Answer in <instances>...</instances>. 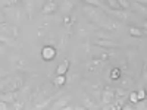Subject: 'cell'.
I'll return each instance as SVG.
<instances>
[{
  "label": "cell",
  "instance_id": "1",
  "mask_svg": "<svg viewBox=\"0 0 147 110\" xmlns=\"http://www.w3.org/2000/svg\"><path fill=\"white\" fill-rule=\"evenodd\" d=\"M24 84V79L21 76H5L0 79V93L6 91H18Z\"/></svg>",
  "mask_w": 147,
  "mask_h": 110
},
{
  "label": "cell",
  "instance_id": "2",
  "mask_svg": "<svg viewBox=\"0 0 147 110\" xmlns=\"http://www.w3.org/2000/svg\"><path fill=\"white\" fill-rule=\"evenodd\" d=\"M115 90L113 87H105L100 93V104L106 106V104H110L113 100H115Z\"/></svg>",
  "mask_w": 147,
  "mask_h": 110
},
{
  "label": "cell",
  "instance_id": "3",
  "mask_svg": "<svg viewBox=\"0 0 147 110\" xmlns=\"http://www.w3.org/2000/svg\"><path fill=\"white\" fill-rule=\"evenodd\" d=\"M0 32L3 35H7V37H12V38H18V34H19V30L16 27H10L9 23H6L5 21L0 22Z\"/></svg>",
  "mask_w": 147,
  "mask_h": 110
},
{
  "label": "cell",
  "instance_id": "4",
  "mask_svg": "<svg viewBox=\"0 0 147 110\" xmlns=\"http://www.w3.org/2000/svg\"><path fill=\"white\" fill-rule=\"evenodd\" d=\"M103 68H105V60H102V59L90 60V62H87V65H85V69H87L88 73H90V72H91V73L100 72Z\"/></svg>",
  "mask_w": 147,
  "mask_h": 110
},
{
  "label": "cell",
  "instance_id": "5",
  "mask_svg": "<svg viewBox=\"0 0 147 110\" xmlns=\"http://www.w3.org/2000/svg\"><path fill=\"white\" fill-rule=\"evenodd\" d=\"M56 54H57L56 47H53V46H44L41 48V59L46 60V62H52L56 57Z\"/></svg>",
  "mask_w": 147,
  "mask_h": 110
},
{
  "label": "cell",
  "instance_id": "6",
  "mask_svg": "<svg viewBox=\"0 0 147 110\" xmlns=\"http://www.w3.org/2000/svg\"><path fill=\"white\" fill-rule=\"evenodd\" d=\"M56 10H57L56 0H47V2L43 5V7H41V13L44 16H49V15H53Z\"/></svg>",
  "mask_w": 147,
  "mask_h": 110
},
{
  "label": "cell",
  "instance_id": "7",
  "mask_svg": "<svg viewBox=\"0 0 147 110\" xmlns=\"http://www.w3.org/2000/svg\"><path fill=\"white\" fill-rule=\"evenodd\" d=\"M19 99V94L16 91H6V93H2L0 94V100H3L6 103H13Z\"/></svg>",
  "mask_w": 147,
  "mask_h": 110
},
{
  "label": "cell",
  "instance_id": "8",
  "mask_svg": "<svg viewBox=\"0 0 147 110\" xmlns=\"http://www.w3.org/2000/svg\"><path fill=\"white\" fill-rule=\"evenodd\" d=\"M71 66V60L69 59H63L62 62L59 63V66L56 68V75H66Z\"/></svg>",
  "mask_w": 147,
  "mask_h": 110
},
{
  "label": "cell",
  "instance_id": "9",
  "mask_svg": "<svg viewBox=\"0 0 147 110\" xmlns=\"http://www.w3.org/2000/svg\"><path fill=\"white\" fill-rule=\"evenodd\" d=\"M99 9H100V7H96V6L88 5V6H84V7H82V12H84L87 16H90V18H97V16H99V13H100Z\"/></svg>",
  "mask_w": 147,
  "mask_h": 110
},
{
  "label": "cell",
  "instance_id": "10",
  "mask_svg": "<svg viewBox=\"0 0 147 110\" xmlns=\"http://www.w3.org/2000/svg\"><path fill=\"white\" fill-rule=\"evenodd\" d=\"M93 44L97 46V47H106V48H112V47H116L118 46L116 43L110 41V40H94Z\"/></svg>",
  "mask_w": 147,
  "mask_h": 110
},
{
  "label": "cell",
  "instance_id": "11",
  "mask_svg": "<svg viewBox=\"0 0 147 110\" xmlns=\"http://www.w3.org/2000/svg\"><path fill=\"white\" fill-rule=\"evenodd\" d=\"M69 100H71V97L66 95V97H63V99H60L59 101H56V103L52 106V109H56V110H57V109H63L65 106H68V101H69Z\"/></svg>",
  "mask_w": 147,
  "mask_h": 110
},
{
  "label": "cell",
  "instance_id": "12",
  "mask_svg": "<svg viewBox=\"0 0 147 110\" xmlns=\"http://www.w3.org/2000/svg\"><path fill=\"white\" fill-rule=\"evenodd\" d=\"M0 43H3L5 46H16V40L15 38L7 37V35H3V34H0Z\"/></svg>",
  "mask_w": 147,
  "mask_h": 110
},
{
  "label": "cell",
  "instance_id": "13",
  "mask_svg": "<svg viewBox=\"0 0 147 110\" xmlns=\"http://www.w3.org/2000/svg\"><path fill=\"white\" fill-rule=\"evenodd\" d=\"M121 78V69L119 68H113V69H110L109 72V79H112V81H118Z\"/></svg>",
  "mask_w": 147,
  "mask_h": 110
},
{
  "label": "cell",
  "instance_id": "14",
  "mask_svg": "<svg viewBox=\"0 0 147 110\" xmlns=\"http://www.w3.org/2000/svg\"><path fill=\"white\" fill-rule=\"evenodd\" d=\"M53 82H55V85H57V87H62V85L66 84V75H56Z\"/></svg>",
  "mask_w": 147,
  "mask_h": 110
},
{
  "label": "cell",
  "instance_id": "15",
  "mask_svg": "<svg viewBox=\"0 0 147 110\" xmlns=\"http://www.w3.org/2000/svg\"><path fill=\"white\" fill-rule=\"evenodd\" d=\"M72 7H74V0H63V6H62L63 13H66V12L72 10Z\"/></svg>",
  "mask_w": 147,
  "mask_h": 110
},
{
  "label": "cell",
  "instance_id": "16",
  "mask_svg": "<svg viewBox=\"0 0 147 110\" xmlns=\"http://www.w3.org/2000/svg\"><path fill=\"white\" fill-rule=\"evenodd\" d=\"M105 27H106L107 30H116V28H119V22H116V21H113V19H109V21L105 23Z\"/></svg>",
  "mask_w": 147,
  "mask_h": 110
},
{
  "label": "cell",
  "instance_id": "17",
  "mask_svg": "<svg viewBox=\"0 0 147 110\" xmlns=\"http://www.w3.org/2000/svg\"><path fill=\"white\" fill-rule=\"evenodd\" d=\"M84 107H88V109H91V107H97V104H94L93 99H90L88 95H84Z\"/></svg>",
  "mask_w": 147,
  "mask_h": 110
},
{
  "label": "cell",
  "instance_id": "18",
  "mask_svg": "<svg viewBox=\"0 0 147 110\" xmlns=\"http://www.w3.org/2000/svg\"><path fill=\"white\" fill-rule=\"evenodd\" d=\"M128 32H129V35H131V37H137V38L143 34V32H141V30H140L138 27H131Z\"/></svg>",
  "mask_w": 147,
  "mask_h": 110
},
{
  "label": "cell",
  "instance_id": "19",
  "mask_svg": "<svg viewBox=\"0 0 147 110\" xmlns=\"http://www.w3.org/2000/svg\"><path fill=\"white\" fill-rule=\"evenodd\" d=\"M128 100H129V103H132V104H136V103H138L140 100H138V95H137V91H132V93H129V95H128Z\"/></svg>",
  "mask_w": 147,
  "mask_h": 110
},
{
  "label": "cell",
  "instance_id": "20",
  "mask_svg": "<svg viewBox=\"0 0 147 110\" xmlns=\"http://www.w3.org/2000/svg\"><path fill=\"white\" fill-rule=\"evenodd\" d=\"M15 62H16V68H18V69H27V63H25V60L15 59Z\"/></svg>",
  "mask_w": 147,
  "mask_h": 110
},
{
  "label": "cell",
  "instance_id": "21",
  "mask_svg": "<svg viewBox=\"0 0 147 110\" xmlns=\"http://www.w3.org/2000/svg\"><path fill=\"white\" fill-rule=\"evenodd\" d=\"M116 2H118L119 7H121V9H124V10L129 7V3H128V0H116Z\"/></svg>",
  "mask_w": 147,
  "mask_h": 110
},
{
  "label": "cell",
  "instance_id": "22",
  "mask_svg": "<svg viewBox=\"0 0 147 110\" xmlns=\"http://www.w3.org/2000/svg\"><path fill=\"white\" fill-rule=\"evenodd\" d=\"M82 2H85L87 5H91V6H96V7H102V3L99 0H82Z\"/></svg>",
  "mask_w": 147,
  "mask_h": 110
},
{
  "label": "cell",
  "instance_id": "23",
  "mask_svg": "<svg viewBox=\"0 0 147 110\" xmlns=\"http://www.w3.org/2000/svg\"><path fill=\"white\" fill-rule=\"evenodd\" d=\"M106 2H107V5H109L110 7H113V9H121L116 0H106Z\"/></svg>",
  "mask_w": 147,
  "mask_h": 110
},
{
  "label": "cell",
  "instance_id": "24",
  "mask_svg": "<svg viewBox=\"0 0 147 110\" xmlns=\"http://www.w3.org/2000/svg\"><path fill=\"white\" fill-rule=\"evenodd\" d=\"M7 109H9V103L0 100V110H7Z\"/></svg>",
  "mask_w": 147,
  "mask_h": 110
},
{
  "label": "cell",
  "instance_id": "25",
  "mask_svg": "<svg viewBox=\"0 0 147 110\" xmlns=\"http://www.w3.org/2000/svg\"><path fill=\"white\" fill-rule=\"evenodd\" d=\"M19 2H21V0H7L6 6H13V5H18Z\"/></svg>",
  "mask_w": 147,
  "mask_h": 110
},
{
  "label": "cell",
  "instance_id": "26",
  "mask_svg": "<svg viewBox=\"0 0 147 110\" xmlns=\"http://www.w3.org/2000/svg\"><path fill=\"white\" fill-rule=\"evenodd\" d=\"M140 101H141L140 104H138V103H136V104H137V107H138V109H146V99H143V100H140Z\"/></svg>",
  "mask_w": 147,
  "mask_h": 110
},
{
  "label": "cell",
  "instance_id": "27",
  "mask_svg": "<svg viewBox=\"0 0 147 110\" xmlns=\"http://www.w3.org/2000/svg\"><path fill=\"white\" fill-rule=\"evenodd\" d=\"M63 22H65V25L69 28V25H71V16H69V15L65 16V18H63Z\"/></svg>",
  "mask_w": 147,
  "mask_h": 110
},
{
  "label": "cell",
  "instance_id": "28",
  "mask_svg": "<svg viewBox=\"0 0 147 110\" xmlns=\"http://www.w3.org/2000/svg\"><path fill=\"white\" fill-rule=\"evenodd\" d=\"M137 95H138V100H143V99H144V95H146L144 90H140V91L137 93Z\"/></svg>",
  "mask_w": 147,
  "mask_h": 110
},
{
  "label": "cell",
  "instance_id": "29",
  "mask_svg": "<svg viewBox=\"0 0 147 110\" xmlns=\"http://www.w3.org/2000/svg\"><path fill=\"white\" fill-rule=\"evenodd\" d=\"M13 107L15 109H22L24 107V103H18V100H16V101H13Z\"/></svg>",
  "mask_w": 147,
  "mask_h": 110
},
{
  "label": "cell",
  "instance_id": "30",
  "mask_svg": "<svg viewBox=\"0 0 147 110\" xmlns=\"http://www.w3.org/2000/svg\"><path fill=\"white\" fill-rule=\"evenodd\" d=\"M5 50H6V46H5L3 43H0V54H3Z\"/></svg>",
  "mask_w": 147,
  "mask_h": 110
},
{
  "label": "cell",
  "instance_id": "31",
  "mask_svg": "<svg viewBox=\"0 0 147 110\" xmlns=\"http://www.w3.org/2000/svg\"><path fill=\"white\" fill-rule=\"evenodd\" d=\"M3 21H5V15L2 12V6H0V22H3Z\"/></svg>",
  "mask_w": 147,
  "mask_h": 110
},
{
  "label": "cell",
  "instance_id": "32",
  "mask_svg": "<svg viewBox=\"0 0 147 110\" xmlns=\"http://www.w3.org/2000/svg\"><path fill=\"white\" fill-rule=\"evenodd\" d=\"M6 3H7V0H2V2H0V6H2V7H6Z\"/></svg>",
  "mask_w": 147,
  "mask_h": 110
},
{
  "label": "cell",
  "instance_id": "33",
  "mask_svg": "<svg viewBox=\"0 0 147 110\" xmlns=\"http://www.w3.org/2000/svg\"><path fill=\"white\" fill-rule=\"evenodd\" d=\"M136 2H140L143 6H146V0H136Z\"/></svg>",
  "mask_w": 147,
  "mask_h": 110
}]
</instances>
